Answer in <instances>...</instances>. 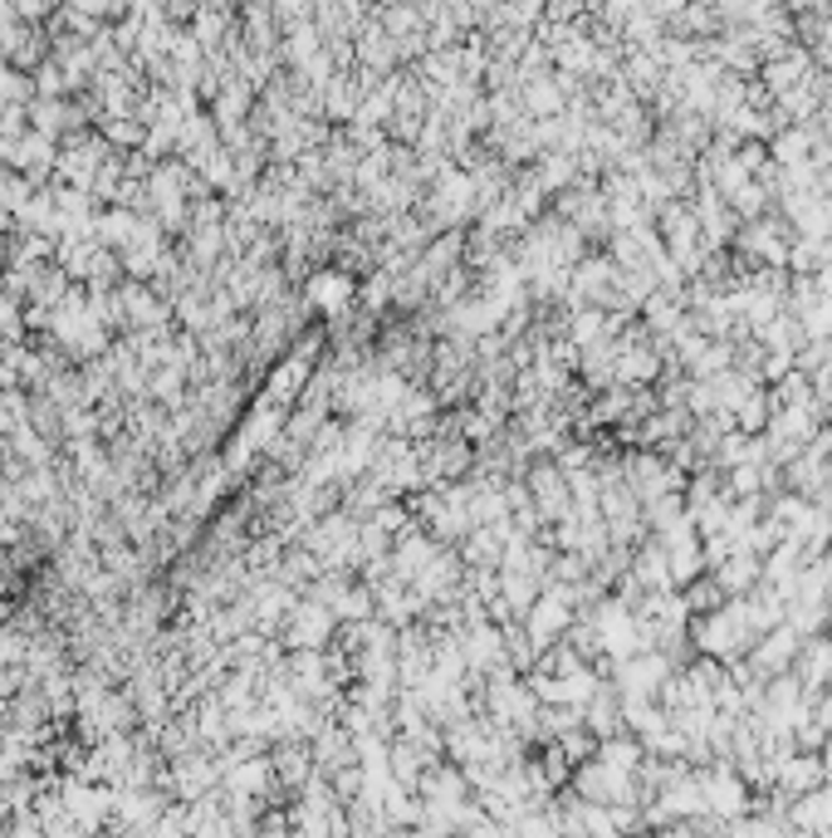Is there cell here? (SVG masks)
Wrapping results in <instances>:
<instances>
[{"label":"cell","mask_w":832,"mask_h":838,"mask_svg":"<svg viewBox=\"0 0 832 838\" xmlns=\"http://www.w3.org/2000/svg\"><path fill=\"white\" fill-rule=\"evenodd\" d=\"M784 774H788V784H794V790H803V784L818 780V765H813V760H794Z\"/></svg>","instance_id":"cell-1"}]
</instances>
